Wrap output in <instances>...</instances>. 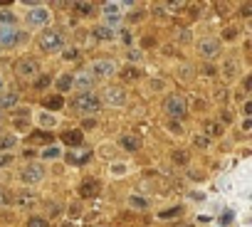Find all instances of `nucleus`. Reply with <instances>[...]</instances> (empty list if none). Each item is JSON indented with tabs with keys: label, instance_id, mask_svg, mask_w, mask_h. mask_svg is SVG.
Wrapping results in <instances>:
<instances>
[{
	"label": "nucleus",
	"instance_id": "obj_1",
	"mask_svg": "<svg viewBox=\"0 0 252 227\" xmlns=\"http://www.w3.org/2000/svg\"><path fill=\"white\" fill-rule=\"evenodd\" d=\"M69 104H72V109L79 111V114H97V111H99V106H101L99 96H97V94H92V92L77 94V96L72 99Z\"/></svg>",
	"mask_w": 252,
	"mask_h": 227
},
{
	"label": "nucleus",
	"instance_id": "obj_2",
	"mask_svg": "<svg viewBox=\"0 0 252 227\" xmlns=\"http://www.w3.org/2000/svg\"><path fill=\"white\" fill-rule=\"evenodd\" d=\"M38 42H40V50H42V52L55 55V52H59V50L64 47V37H62V32H57V30H47V32L40 35Z\"/></svg>",
	"mask_w": 252,
	"mask_h": 227
},
{
	"label": "nucleus",
	"instance_id": "obj_3",
	"mask_svg": "<svg viewBox=\"0 0 252 227\" xmlns=\"http://www.w3.org/2000/svg\"><path fill=\"white\" fill-rule=\"evenodd\" d=\"M163 111L168 114L171 119H183L186 114H188V104H186V99L183 96H178V94H171L166 101H163Z\"/></svg>",
	"mask_w": 252,
	"mask_h": 227
},
{
	"label": "nucleus",
	"instance_id": "obj_4",
	"mask_svg": "<svg viewBox=\"0 0 252 227\" xmlns=\"http://www.w3.org/2000/svg\"><path fill=\"white\" fill-rule=\"evenodd\" d=\"M198 52H200V57H205V59H215V57H220L223 45H220L218 37H203V40L198 42Z\"/></svg>",
	"mask_w": 252,
	"mask_h": 227
},
{
	"label": "nucleus",
	"instance_id": "obj_5",
	"mask_svg": "<svg viewBox=\"0 0 252 227\" xmlns=\"http://www.w3.org/2000/svg\"><path fill=\"white\" fill-rule=\"evenodd\" d=\"M89 74L97 79V77H112V74H116L119 72V67H116V62L114 59H94L92 64H89Z\"/></svg>",
	"mask_w": 252,
	"mask_h": 227
},
{
	"label": "nucleus",
	"instance_id": "obj_6",
	"mask_svg": "<svg viewBox=\"0 0 252 227\" xmlns=\"http://www.w3.org/2000/svg\"><path fill=\"white\" fill-rule=\"evenodd\" d=\"M27 25L30 27H45L47 22H50V10L47 8H42V5H35L30 13H27Z\"/></svg>",
	"mask_w": 252,
	"mask_h": 227
},
{
	"label": "nucleus",
	"instance_id": "obj_7",
	"mask_svg": "<svg viewBox=\"0 0 252 227\" xmlns=\"http://www.w3.org/2000/svg\"><path fill=\"white\" fill-rule=\"evenodd\" d=\"M20 42V30L15 25H0V47H15Z\"/></svg>",
	"mask_w": 252,
	"mask_h": 227
},
{
	"label": "nucleus",
	"instance_id": "obj_8",
	"mask_svg": "<svg viewBox=\"0 0 252 227\" xmlns=\"http://www.w3.org/2000/svg\"><path fill=\"white\" fill-rule=\"evenodd\" d=\"M20 178H22L25 183L35 185V183H40V180L45 178V168H42L40 163H27V166L20 170Z\"/></svg>",
	"mask_w": 252,
	"mask_h": 227
},
{
	"label": "nucleus",
	"instance_id": "obj_9",
	"mask_svg": "<svg viewBox=\"0 0 252 227\" xmlns=\"http://www.w3.org/2000/svg\"><path fill=\"white\" fill-rule=\"evenodd\" d=\"M94 77L89 72H79V74H75V77H72V89L75 92H79V94H84V92H89L92 87H94Z\"/></svg>",
	"mask_w": 252,
	"mask_h": 227
},
{
	"label": "nucleus",
	"instance_id": "obj_10",
	"mask_svg": "<svg viewBox=\"0 0 252 227\" xmlns=\"http://www.w3.org/2000/svg\"><path fill=\"white\" fill-rule=\"evenodd\" d=\"M104 101L109 106H124L126 104V92L124 87H106L104 89Z\"/></svg>",
	"mask_w": 252,
	"mask_h": 227
},
{
	"label": "nucleus",
	"instance_id": "obj_11",
	"mask_svg": "<svg viewBox=\"0 0 252 227\" xmlns=\"http://www.w3.org/2000/svg\"><path fill=\"white\" fill-rule=\"evenodd\" d=\"M38 69H40V64L35 62L32 57H22V59L15 64V72L20 74V77H38Z\"/></svg>",
	"mask_w": 252,
	"mask_h": 227
},
{
	"label": "nucleus",
	"instance_id": "obj_12",
	"mask_svg": "<svg viewBox=\"0 0 252 227\" xmlns=\"http://www.w3.org/2000/svg\"><path fill=\"white\" fill-rule=\"evenodd\" d=\"M38 193L35 190H20L18 195H15V205L20 208V210H30V208H35L38 205Z\"/></svg>",
	"mask_w": 252,
	"mask_h": 227
},
{
	"label": "nucleus",
	"instance_id": "obj_13",
	"mask_svg": "<svg viewBox=\"0 0 252 227\" xmlns=\"http://www.w3.org/2000/svg\"><path fill=\"white\" fill-rule=\"evenodd\" d=\"M104 15H106V27H112L114 30V25L116 22H121V3H104Z\"/></svg>",
	"mask_w": 252,
	"mask_h": 227
},
{
	"label": "nucleus",
	"instance_id": "obj_14",
	"mask_svg": "<svg viewBox=\"0 0 252 227\" xmlns=\"http://www.w3.org/2000/svg\"><path fill=\"white\" fill-rule=\"evenodd\" d=\"M119 143H121V148H124V151H129V153H134V151H138V148H141V138H138V136H134V133L121 136V138H119Z\"/></svg>",
	"mask_w": 252,
	"mask_h": 227
},
{
	"label": "nucleus",
	"instance_id": "obj_15",
	"mask_svg": "<svg viewBox=\"0 0 252 227\" xmlns=\"http://www.w3.org/2000/svg\"><path fill=\"white\" fill-rule=\"evenodd\" d=\"M89 156H92V151L77 148V151H72V153L67 156V161H69L72 166H82V163H87V161H89Z\"/></svg>",
	"mask_w": 252,
	"mask_h": 227
},
{
	"label": "nucleus",
	"instance_id": "obj_16",
	"mask_svg": "<svg viewBox=\"0 0 252 227\" xmlns=\"http://www.w3.org/2000/svg\"><path fill=\"white\" fill-rule=\"evenodd\" d=\"M62 141L69 143V146H79V143L84 141V133H82L79 129H69V131L62 133Z\"/></svg>",
	"mask_w": 252,
	"mask_h": 227
},
{
	"label": "nucleus",
	"instance_id": "obj_17",
	"mask_svg": "<svg viewBox=\"0 0 252 227\" xmlns=\"http://www.w3.org/2000/svg\"><path fill=\"white\" fill-rule=\"evenodd\" d=\"M99 193V183L97 180H84L82 185H79V195L82 198H94Z\"/></svg>",
	"mask_w": 252,
	"mask_h": 227
},
{
	"label": "nucleus",
	"instance_id": "obj_18",
	"mask_svg": "<svg viewBox=\"0 0 252 227\" xmlns=\"http://www.w3.org/2000/svg\"><path fill=\"white\" fill-rule=\"evenodd\" d=\"M126 203L131 210H149V198H143V195H129Z\"/></svg>",
	"mask_w": 252,
	"mask_h": 227
},
{
	"label": "nucleus",
	"instance_id": "obj_19",
	"mask_svg": "<svg viewBox=\"0 0 252 227\" xmlns=\"http://www.w3.org/2000/svg\"><path fill=\"white\" fill-rule=\"evenodd\" d=\"M18 104V92H0V109H13Z\"/></svg>",
	"mask_w": 252,
	"mask_h": 227
},
{
	"label": "nucleus",
	"instance_id": "obj_20",
	"mask_svg": "<svg viewBox=\"0 0 252 227\" xmlns=\"http://www.w3.org/2000/svg\"><path fill=\"white\" fill-rule=\"evenodd\" d=\"M38 124H40L42 129H55V126H57V116H52L50 111H40V114H38Z\"/></svg>",
	"mask_w": 252,
	"mask_h": 227
},
{
	"label": "nucleus",
	"instance_id": "obj_21",
	"mask_svg": "<svg viewBox=\"0 0 252 227\" xmlns=\"http://www.w3.org/2000/svg\"><path fill=\"white\" fill-rule=\"evenodd\" d=\"M237 69H240L237 59H225V64H223V74H225V79H235L237 74H240Z\"/></svg>",
	"mask_w": 252,
	"mask_h": 227
},
{
	"label": "nucleus",
	"instance_id": "obj_22",
	"mask_svg": "<svg viewBox=\"0 0 252 227\" xmlns=\"http://www.w3.org/2000/svg\"><path fill=\"white\" fill-rule=\"evenodd\" d=\"M92 32H94V37H99V40H114L116 37V32L112 27H106V25H97Z\"/></svg>",
	"mask_w": 252,
	"mask_h": 227
},
{
	"label": "nucleus",
	"instance_id": "obj_23",
	"mask_svg": "<svg viewBox=\"0 0 252 227\" xmlns=\"http://www.w3.org/2000/svg\"><path fill=\"white\" fill-rule=\"evenodd\" d=\"M15 146H18V136H13V133H3V136H0V151H10Z\"/></svg>",
	"mask_w": 252,
	"mask_h": 227
},
{
	"label": "nucleus",
	"instance_id": "obj_24",
	"mask_svg": "<svg viewBox=\"0 0 252 227\" xmlns=\"http://www.w3.org/2000/svg\"><path fill=\"white\" fill-rule=\"evenodd\" d=\"M42 158H47V161H57V158H62L59 146H47V148L42 151Z\"/></svg>",
	"mask_w": 252,
	"mask_h": 227
},
{
	"label": "nucleus",
	"instance_id": "obj_25",
	"mask_svg": "<svg viewBox=\"0 0 252 227\" xmlns=\"http://www.w3.org/2000/svg\"><path fill=\"white\" fill-rule=\"evenodd\" d=\"M0 25H15V13L10 8H0Z\"/></svg>",
	"mask_w": 252,
	"mask_h": 227
},
{
	"label": "nucleus",
	"instance_id": "obj_26",
	"mask_svg": "<svg viewBox=\"0 0 252 227\" xmlns=\"http://www.w3.org/2000/svg\"><path fill=\"white\" fill-rule=\"evenodd\" d=\"M45 106L57 111V109H62V106H64V99H62L59 94H55V96H47V99H45Z\"/></svg>",
	"mask_w": 252,
	"mask_h": 227
},
{
	"label": "nucleus",
	"instance_id": "obj_27",
	"mask_svg": "<svg viewBox=\"0 0 252 227\" xmlns=\"http://www.w3.org/2000/svg\"><path fill=\"white\" fill-rule=\"evenodd\" d=\"M55 87H57V92H69L72 89V77H69V74H62Z\"/></svg>",
	"mask_w": 252,
	"mask_h": 227
},
{
	"label": "nucleus",
	"instance_id": "obj_28",
	"mask_svg": "<svg viewBox=\"0 0 252 227\" xmlns=\"http://www.w3.org/2000/svg\"><path fill=\"white\" fill-rule=\"evenodd\" d=\"M75 13H79V15H92V13H94V3H75Z\"/></svg>",
	"mask_w": 252,
	"mask_h": 227
},
{
	"label": "nucleus",
	"instance_id": "obj_29",
	"mask_svg": "<svg viewBox=\"0 0 252 227\" xmlns=\"http://www.w3.org/2000/svg\"><path fill=\"white\" fill-rule=\"evenodd\" d=\"M121 77L129 79V82H131V79H138V69H136V67H126V69H121Z\"/></svg>",
	"mask_w": 252,
	"mask_h": 227
},
{
	"label": "nucleus",
	"instance_id": "obj_30",
	"mask_svg": "<svg viewBox=\"0 0 252 227\" xmlns=\"http://www.w3.org/2000/svg\"><path fill=\"white\" fill-rule=\"evenodd\" d=\"M205 133H208V136H220V133H223V126H220V124H208V126H205Z\"/></svg>",
	"mask_w": 252,
	"mask_h": 227
},
{
	"label": "nucleus",
	"instance_id": "obj_31",
	"mask_svg": "<svg viewBox=\"0 0 252 227\" xmlns=\"http://www.w3.org/2000/svg\"><path fill=\"white\" fill-rule=\"evenodd\" d=\"M30 141H32V143H47V141H52V136H50V133H32Z\"/></svg>",
	"mask_w": 252,
	"mask_h": 227
},
{
	"label": "nucleus",
	"instance_id": "obj_32",
	"mask_svg": "<svg viewBox=\"0 0 252 227\" xmlns=\"http://www.w3.org/2000/svg\"><path fill=\"white\" fill-rule=\"evenodd\" d=\"M173 161H175V163H186V161H188V153H186L183 148H178V151H173Z\"/></svg>",
	"mask_w": 252,
	"mask_h": 227
},
{
	"label": "nucleus",
	"instance_id": "obj_33",
	"mask_svg": "<svg viewBox=\"0 0 252 227\" xmlns=\"http://www.w3.org/2000/svg\"><path fill=\"white\" fill-rule=\"evenodd\" d=\"M223 37H225V40H235V37H237V27H225Z\"/></svg>",
	"mask_w": 252,
	"mask_h": 227
},
{
	"label": "nucleus",
	"instance_id": "obj_34",
	"mask_svg": "<svg viewBox=\"0 0 252 227\" xmlns=\"http://www.w3.org/2000/svg\"><path fill=\"white\" fill-rule=\"evenodd\" d=\"M27 227H47V222L42 217H32V220H27Z\"/></svg>",
	"mask_w": 252,
	"mask_h": 227
},
{
	"label": "nucleus",
	"instance_id": "obj_35",
	"mask_svg": "<svg viewBox=\"0 0 252 227\" xmlns=\"http://www.w3.org/2000/svg\"><path fill=\"white\" fill-rule=\"evenodd\" d=\"M69 215H72V217L82 215V205H79V203H72V205H69Z\"/></svg>",
	"mask_w": 252,
	"mask_h": 227
},
{
	"label": "nucleus",
	"instance_id": "obj_36",
	"mask_svg": "<svg viewBox=\"0 0 252 227\" xmlns=\"http://www.w3.org/2000/svg\"><path fill=\"white\" fill-rule=\"evenodd\" d=\"M10 161H13V156H10V153H0V168L10 166Z\"/></svg>",
	"mask_w": 252,
	"mask_h": 227
},
{
	"label": "nucleus",
	"instance_id": "obj_37",
	"mask_svg": "<svg viewBox=\"0 0 252 227\" xmlns=\"http://www.w3.org/2000/svg\"><path fill=\"white\" fill-rule=\"evenodd\" d=\"M193 141H195V146H200V148H208V146H210V141H208L205 136H195Z\"/></svg>",
	"mask_w": 252,
	"mask_h": 227
},
{
	"label": "nucleus",
	"instance_id": "obj_38",
	"mask_svg": "<svg viewBox=\"0 0 252 227\" xmlns=\"http://www.w3.org/2000/svg\"><path fill=\"white\" fill-rule=\"evenodd\" d=\"M183 8H186L183 3H168L166 5V10H171V13H178V10H183Z\"/></svg>",
	"mask_w": 252,
	"mask_h": 227
},
{
	"label": "nucleus",
	"instance_id": "obj_39",
	"mask_svg": "<svg viewBox=\"0 0 252 227\" xmlns=\"http://www.w3.org/2000/svg\"><path fill=\"white\" fill-rule=\"evenodd\" d=\"M171 215H181V208H171V210H166V212H161V217H171Z\"/></svg>",
	"mask_w": 252,
	"mask_h": 227
},
{
	"label": "nucleus",
	"instance_id": "obj_40",
	"mask_svg": "<svg viewBox=\"0 0 252 227\" xmlns=\"http://www.w3.org/2000/svg\"><path fill=\"white\" fill-rule=\"evenodd\" d=\"M47 84H50V77H40L38 82H35V87H38V89H45Z\"/></svg>",
	"mask_w": 252,
	"mask_h": 227
},
{
	"label": "nucleus",
	"instance_id": "obj_41",
	"mask_svg": "<svg viewBox=\"0 0 252 227\" xmlns=\"http://www.w3.org/2000/svg\"><path fill=\"white\" fill-rule=\"evenodd\" d=\"M126 55H129V59H131V62H138V59H141V52H138V50H129Z\"/></svg>",
	"mask_w": 252,
	"mask_h": 227
},
{
	"label": "nucleus",
	"instance_id": "obj_42",
	"mask_svg": "<svg viewBox=\"0 0 252 227\" xmlns=\"http://www.w3.org/2000/svg\"><path fill=\"white\" fill-rule=\"evenodd\" d=\"M168 129H171L173 133H183V129H181V124H178V121H171V124H168Z\"/></svg>",
	"mask_w": 252,
	"mask_h": 227
},
{
	"label": "nucleus",
	"instance_id": "obj_43",
	"mask_svg": "<svg viewBox=\"0 0 252 227\" xmlns=\"http://www.w3.org/2000/svg\"><path fill=\"white\" fill-rule=\"evenodd\" d=\"M47 215H50V217H57V215H59V205H57V203H55V205H50Z\"/></svg>",
	"mask_w": 252,
	"mask_h": 227
},
{
	"label": "nucleus",
	"instance_id": "obj_44",
	"mask_svg": "<svg viewBox=\"0 0 252 227\" xmlns=\"http://www.w3.org/2000/svg\"><path fill=\"white\" fill-rule=\"evenodd\" d=\"M77 57H79L77 50H67V52H64V59H77Z\"/></svg>",
	"mask_w": 252,
	"mask_h": 227
},
{
	"label": "nucleus",
	"instance_id": "obj_45",
	"mask_svg": "<svg viewBox=\"0 0 252 227\" xmlns=\"http://www.w3.org/2000/svg\"><path fill=\"white\" fill-rule=\"evenodd\" d=\"M112 173H114V175H124V173H126V166H114Z\"/></svg>",
	"mask_w": 252,
	"mask_h": 227
},
{
	"label": "nucleus",
	"instance_id": "obj_46",
	"mask_svg": "<svg viewBox=\"0 0 252 227\" xmlns=\"http://www.w3.org/2000/svg\"><path fill=\"white\" fill-rule=\"evenodd\" d=\"M10 200H8V195H5V190H0V208H5Z\"/></svg>",
	"mask_w": 252,
	"mask_h": 227
},
{
	"label": "nucleus",
	"instance_id": "obj_47",
	"mask_svg": "<svg viewBox=\"0 0 252 227\" xmlns=\"http://www.w3.org/2000/svg\"><path fill=\"white\" fill-rule=\"evenodd\" d=\"M240 15H242V18H250V15H252V8H250V5H242V13H240Z\"/></svg>",
	"mask_w": 252,
	"mask_h": 227
},
{
	"label": "nucleus",
	"instance_id": "obj_48",
	"mask_svg": "<svg viewBox=\"0 0 252 227\" xmlns=\"http://www.w3.org/2000/svg\"><path fill=\"white\" fill-rule=\"evenodd\" d=\"M151 87H156V89H163V82H161V79H156V82H151Z\"/></svg>",
	"mask_w": 252,
	"mask_h": 227
},
{
	"label": "nucleus",
	"instance_id": "obj_49",
	"mask_svg": "<svg viewBox=\"0 0 252 227\" xmlns=\"http://www.w3.org/2000/svg\"><path fill=\"white\" fill-rule=\"evenodd\" d=\"M3 84H5V82H3V77H0V92H3Z\"/></svg>",
	"mask_w": 252,
	"mask_h": 227
},
{
	"label": "nucleus",
	"instance_id": "obj_50",
	"mask_svg": "<svg viewBox=\"0 0 252 227\" xmlns=\"http://www.w3.org/2000/svg\"><path fill=\"white\" fill-rule=\"evenodd\" d=\"M62 227H75V225H72V222H67V225H62Z\"/></svg>",
	"mask_w": 252,
	"mask_h": 227
}]
</instances>
